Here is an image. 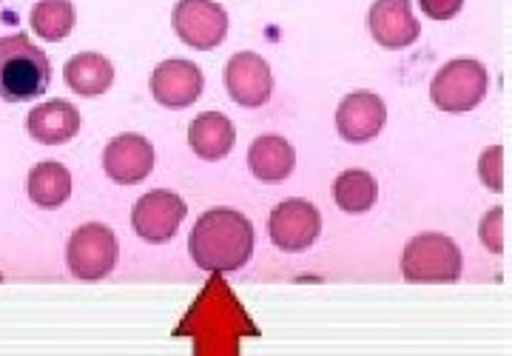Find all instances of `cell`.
I'll list each match as a JSON object with an SVG mask.
<instances>
[{
    "instance_id": "cell-6",
    "label": "cell",
    "mask_w": 512,
    "mask_h": 356,
    "mask_svg": "<svg viewBox=\"0 0 512 356\" xmlns=\"http://www.w3.org/2000/svg\"><path fill=\"white\" fill-rule=\"evenodd\" d=\"M171 20L180 40L197 52L217 49L228 35V12L214 0H180Z\"/></svg>"
},
{
    "instance_id": "cell-1",
    "label": "cell",
    "mask_w": 512,
    "mask_h": 356,
    "mask_svg": "<svg viewBox=\"0 0 512 356\" xmlns=\"http://www.w3.org/2000/svg\"><path fill=\"white\" fill-rule=\"evenodd\" d=\"M191 260L208 274H234L254 254V225L234 208L205 211L191 237Z\"/></svg>"
},
{
    "instance_id": "cell-8",
    "label": "cell",
    "mask_w": 512,
    "mask_h": 356,
    "mask_svg": "<svg viewBox=\"0 0 512 356\" xmlns=\"http://www.w3.org/2000/svg\"><path fill=\"white\" fill-rule=\"evenodd\" d=\"M268 231H271V240H274L276 248H282L288 254H299V251H308L316 243V237L322 231V214L308 200L293 197V200H285L271 211Z\"/></svg>"
},
{
    "instance_id": "cell-19",
    "label": "cell",
    "mask_w": 512,
    "mask_h": 356,
    "mask_svg": "<svg viewBox=\"0 0 512 356\" xmlns=\"http://www.w3.org/2000/svg\"><path fill=\"white\" fill-rule=\"evenodd\" d=\"M376 177L370 171L350 169L342 171L333 183V197H336V206L348 214H365L376 203Z\"/></svg>"
},
{
    "instance_id": "cell-16",
    "label": "cell",
    "mask_w": 512,
    "mask_h": 356,
    "mask_svg": "<svg viewBox=\"0 0 512 356\" xmlns=\"http://www.w3.org/2000/svg\"><path fill=\"white\" fill-rule=\"evenodd\" d=\"M188 143L202 160H222L237 143V129L225 114L205 112L188 126Z\"/></svg>"
},
{
    "instance_id": "cell-22",
    "label": "cell",
    "mask_w": 512,
    "mask_h": 356,
    "mask_svg": "<svg viewBox=\"0 0 512 356\" xmlns=\"http://www.w3.org/2000/svg\"><path fill=\"white\" fill-rule=\"evenodd\" d=\"M478 234H481V243L487 245L493 254H501L504 251V208L495 206L490 214H484Z\"/></svg>"
},
{
    "instance_id": "cell-7",
    "label": "cell",
    "mask_w": 512,
    "mask_h": 356,
    "mask_svg": "<svg viewBox=\"0 0 512 356\" xmlns=\"http://www.w3.org/2000/svg\"><path fill=\"white\" fill-rule=\"evenodd\" d=\"M185 211L188 208H185L180 194L157 188V191H148L137 200V206L131 211V223H134V231L140 234V240L163 245L177 237V231L185 220Z\"/></svg>"
},
{
    "instance_id": "cell-4",
    "label": "cell",
    "mask_w": 512,
    "mask_h": 356,
    "mask_svg": "<svg viewBox=\"0 0 512 356\" xmlns=\"http://www.w3.org/2000/svg\"><path fill=\"white\" fill-rule=\"evenodd\" d=\"M487 89H490L487 66H481L478 60H470V57H458L436 72L430 97L441 112L467 114L487 97Z\"/></svg>"
},
{
    "instance_id": "cell-20",
    "label": "cell",
    "mask_w": 512,
    "mask_h": 356,
    "mask_svg": "<svg viewBox=\"0 0 512 356\" xmlns=\"http://www.w3.org/2000/svg\"><path fill=\"white\" fill-rule=\"evenodd\" d=\"M77 23V9L72 0H40L32 9V29L37 38L57 43L69 38Z\"/></svg>"
},
{
    "instance_id": "cell-17",
    "label": "cell",
    "mask_w": 512,
    "mask_h": 356,
    "mask_svg": "<svg viewBox=\"0 0 512 356\" xmlns=\"http://www.w3.org/2000/svg\"><path fill=\"white\" fill-rule=\"evenodd\" d=\"M66 86L80 97H97V94H106L114 83V66H111L109 57L97 55V52H83V55H74L66 69Z\"/></svg>"
},
{
    "instance_id": "cell-21",
    "label": "cell",
    "mask_w": 512,
    "mask_h": 356,
    "mask_svg": "<svg viewBox=\"0 0 512 356\" xmlns=\"http://www.w3.org/2000/svg\"><path fill=\"white\" fill-rule=\"evenodd\" d=\"M478 174L484 180V186L490 191H504V149L501 146H493L481 154L478 160Z\"/></svg>"
},
{
    "instance_id": "cell-9",
    "label": "cell",
    "mask_w": 512,
    "mask_h": 356,
    "mask_svg": "<svg viewBox=\"0 0 512 356\" xmlns=\"http://www.w3.org/2000/svg\"><path fill=\"white\" fill-rule=\"evenodd\" d=\"M225 89L239 106L259 109L271 100V92H274L271 66L254 52H239L225 66Z\"/></svg>"
},
{
    "instance_id": "cell-13",
    "label": "cell",
    "mask_w": 512,
    "mask_h": 356,
    "mask_svg": "<svg viewBox=\"0 0 512 356\" xmlns=\"http://www.w3.org/2000/svg\"><path fill=\"white\" fill-rule=\"evenodd\" d=\"M367 26L376 43L384 49H407L410 43L419 40V20L413 18L410 0H376L370 6Z\"/></svg>"
},
{
    "instance_id": "cell-3",
    "label": "cell",
    "mask_w": 512,
    "mask_h": 356,
    "mask_svg": "<svg viewBox=\"0 0 512 356\" xmlns=\"http://www.w3.org/2000/svg\"><path fill=\"white\" fill-rule=\"evenodd\" d=\"M461 248L444 234H419L404 245L402 271L407 282H456L461 277Z\"/></svg>"
},
{
    "instance_id": "cell-5",
    "label": "cell",
    "mask_w": 512,
    "mask_h": 356,
    "mask_svg": "<svg viewBox=\"0 0 512 356\" xmlns=\"http://www.w3.org/2000/svg\"><path fill=\"white\" fill-rule=\"evenodd\" d=\"M120 257V245L109 225H80L66 245V265L77 280L97 282L109 277Z\"/></svg>"
},
{
    "instance_id": "cell-10",
    "label": "cell",
    "mask_w": 512,
    "mask_h": 356,
    "mask_svg": "<svg viewBox=\"0 0 512 356\" xmlns=\"http://www.w3.org/2000/svg\"><path fill=\"white\" fill-rule=\"evenodd\" d=\"M205 89V77L200 66L191 60H165L151 75V94L160 106L168 109H188L200 100Z\"/></svg>"
},
{
    "instance_id": "cell-11",
    "label": "cell",
    "mask_w": 512,
    "mask_h": 356,
    "mask_svg": "<svg viewBox=\"0 0 512 356\" xmlns=\"http://www.w3.org/2000/svg\"><path fill=\"white\" fill-rule=\"evenodd\" d=\"M103 169L114 183L137 186L154 169V149L143 134H117L103 151Z\"/></svg>"
},
{
    "instance_id": "cell-12",
    "label": "cell",
    "mask_w": 512,
    "mask_h": 356,
    "mask_svg": "<svg viewBox=\"0 0 512 356\" xmlns=\"http://www.w3.org/2000/svg\"><path fill=\"white\" fill-rule=\"evenodd\" d=\"M387 123V106L379 94H348L336 109V129L348 143H370Z\"/></svg>"
},
{
    "instance_id": "cell-18",
    "label": "cell",
    "mask_w": 512,
    "mask_h": 356,
    "mask_svg": "<svg viewBox=\"0 0 512 356\" xmlns=\"http://www.w3.org/2000/svg\"><path fill=\"white\" fill-rule=\"evenodd\" d=\"M29 197L40 208H60L72 197V174L63 163H37L29 171Z\"/></svg>"
},
{
    "instance_id": "cell-15",
    "label": "cell",
    "mask_w": 512,
    "mask_h": 356,
    "mask_svg": "<svg viewBox=\"0 0 512 356\" xmlns=\"http://www.w3.org/2000/svg\"><path fill=\"white\" fill-rule=\"evenodd\" d=\"M248 166H251V174L256 180L276 186V183H285L291 177L293 166H296V151L285 137L262 134L248 149Z\"/></svg>"
},
{
    "instance_id": "cell-23",
    "label": "cell",
    "mask_w": 512,
    "mask_h": 356,
    "mask_svg": "<svg viewBox=\"0 0 512 356\" xmlns=\"http://www.w3.org/2000/svg\"><path fill=\"white\" fill-rule=\"evenodd\" d=\"M421 12L433 20H453L461 12L464 0H419Z\"/></svg>"
},
{
    "instance_id": "cell-2",
    "label": "cell",
    "mask_w": 512,
    "mask_h": 356,
    "mask_svg": "<svg viewBox=\"0 0 512 356\" xmlns=\"http://www.w3.org/2000/svg\"><path fill=\"white\" fill-rule=\"evenodd\" d=\"M52 83V66L43 49L26 35L0 38V97L9 103H26L46 94Z\"/></svg>"
},
{
    "instance_id": "cell-14",
    "label": "cell",
    "mask_w": 512,
    "mask_h": 356,
    "mask_svg": "<svg viewBox=\"0 0 512 356\" xmlns=\"http://www.w3.org/2000/svg\"><path fill=\"white\" fill-rule=\"evenodd\" d=\"M26 129L43 146H63L80 132V112L66 100H49L29 112Z\"/></svg>"
}]
</instances>
